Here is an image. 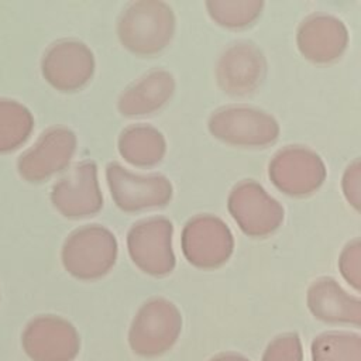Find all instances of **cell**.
Returning a JSON list of instances; mask_svg holds the SVG:
<instances>
[{
    "mask_svg": "<svg viewBox=\"0 0 361 361\" xmlns=\"http://www.w3.org/2000/svg\"><path fill=\"white\" fill-rule=\"evenodd\" d=\"M175 32V14L169 4L159 0L133 1L123 8L117 20L121 44L137 55H154L162 51Z\"/></svg>",
    "mask_w": 361,
    "mask_h": 361,
    "instance_id": "1",
    "label": "cell"
},
{
    "mask_svg": "<svg viewBox=\"0 0 361 361\" xmlns=\"http://www.w3.org/2000/svg\"><path fill=\"white\" fill-rule=\"evenodd\" d=\"M182 326L180 310L173 302L151 298L140 306L130 324L128 345L138 357H161L176 344Z\"/></svg>",
    "mask_w": 361,
    "mask_h": 361,
    "instance_id": "2",
    "label": "cell"
},
{
    "mask_svg": "<svg viewBox=\"0 0 361 361\" xmlns=\"http://www.w3.org/2000/svg\"><path fill=\"white\" fill-rule=\"evenodd\" d=\"M117 250V240L107 227L86 224L66 237L62 247V264L75 278L97 279L111 269Z\"/></svg>",
    "mask_w": 361,
    "mask_h": 361,
    "instance_id": "3",
    "label": "cell"
},
{
    "mask_svg": "<svg viewBox=\"0 0 361 361\" xmlns=\"http://www.w3.org/2000/svg\"><path fill=\"white\" fill-rule=\"evenodd\" d=\"M207 127L216 138L238 147H267L279 135L274 116L247 104L217 109L210 114Z\"/></svg>",
    "mask_w": 361,
    "mask_h": 361,
    "instance_id": "4",
    "label": "cell"
},
{
    "mask_svg": "<svg viewBox=\"0 0 361 361\" xmlns=\"http://www.w3.org/2000/svg\"><path fill=\"white\" fill-rule=\"evenodd\" d=\"M172 223L162 216L142 219L127 233V248L133 262L145 274L164 276L175 268Z\"/></svg>",
    "mask_w": 361,
    "mask_h": 361,
    "instance_id": "5",
    "label": "cell"
},
{
    "mask_svg": "<svg viewBox=\"0 0 361 361\" xmlns=\"http://www.w3.org/2000/svg\"><path fill=\"white\" fill-rule=\"evenodd\" d=\"M227 209L238 227L251 237L272 234L283 221V207L254 179L233 186Z\"/></svg>",
    "mask_w": 361,
    "mask_h": 361,
    "instance_id": "6",
    "label": "cell"
},
{
    "mask_svg": "<svg viewBox=\"0 0 361 361\" xmlns=\"http://www.w3.org/2000/svg\"><path fill=\"white\" fill-rule=\"evenodd\" d=\"M21 345L32 361H73L80 351V336L69 320L42 314L27 323Z\"/></svg>",
    "mask_w": 361,
    "mask_h": 361,
    "instance_id": "7",
    "label": "cell"
},
{
    "mask_svg": "<svg viewBox=\"0 0 361 361\" xmlns=\"http://www.w3.org/2000/svg\"><path fill=\"white\" fill-rule=\"evenodd\" d=\"M106 179L114 203L124 212L166 206L172 199V183L161 173L137 175L118 162H109Z\"/></svg>",
    "mask_w": 361,
    "mask_h": 361,
    "instance_id": "8",
    "label": "cell"
},
{
    "mask_svg": "<svg viewBox=\"0 0 361 361\" xmlns=\"http://www.w3.org/2000/svg\"><path fill=\"white\" fill-rule=\"evenodd\" d=\"M268 173L272 183L286 195L313 193L326 178V165L320 155L303 145H286L269 161Z\"/></svg>",
    "mask_w": 361,
    "mask_h": 361,
    "instance_id": "9",
    "label": "cell"
},
{
    "mask_svg": "<svg viewBox=\"0 0 361 361\" xmlns=\"http://www.w3.org/2000/svg\"><path fill=\"white\" fill-rule=\"evenodd\" d=\"M180 240L186 259L204 269L223 265L234 248L231 230L220 217L213 214H197L189 219Z\"/></svg>",
    "mask_w": 361,
    "mask_h": 361,
    "instance_id": "10",
    "label": "cell"
},
{
    "mask_svg": "<svg viewBox=\"0 0 361 361\" xmlns=\"http://www.w3.org/2000/svg\"><path fill=\"white\" fill-rule=\"evenodd\" d=\"M265 73V55L250 41L228 45L216 63L217 85L231 96H245L255 92L264 82Z\"/></svg>",
    "mask_w": 361,
    "mask_h": 361,
    "instance_id": "11",
    "label": "cell"
},
{
    "mask_svg": "<svg viewBox=\"0 0 361 361\" xmlns=\"http://www.w3.org/2000/svg\"><path fill=\"white\" fill-rule=\"evenodd\" d=\"M51 200L63 216L71 219L96 214L103 206L96 162L86 159L75 164L54 185Z\"/></svg>",
    "mask_w": 361,
    "mask_h": 361,
    "instance_id": "12",
    "label": "cell"
},
{
    "mask_svg": "<svg viewBox=\"0 0 361 361\" xmlns=\"http://www.w3.org/2000/svg\"><path fill=\"white\" fill-rule=\"evenodd\" d=\"M42 73L56 89L72 92L85 86L94 72V56L79 39L54 42L44 54Z\"/></svg>",
    "mask_w": 361,
    "mask_h": 361,
    "instance_id": "13",
    "label": "cell"
},
{
    "mask_svg": "<svg viewBox=\"0 0 361 361\" xmlns=\"http://www.w3.org/2000/svg\"><path fill=\"white\" fill-rule=\"evenodd\" d=\"M76 149L75 133L63 126L45 130L18 161L20 173L31 182H41L62 171Z\"/></svg>",
    "mask_w": 361,
    "mask_h": 361,
    "instance_id": "14",
    "label": "cell"
},
{
    "mask_svg": "<svg viewBox=\"0 0 361 361\" xmlns=\"http://www.w3.org/2000/svg\"><path fill=\"white\" fill-rule=\"evenodd\" d=\"M300 54L317 63H329L340 58L348 44L345 24L329 13H312L302 20L296 32Z\"/></svg>",
    "mask_w": 361,
    "mask_h": 361,
    "instance_id": "15",
    "label": "cell"
},
{
    "mask_svg": "<svg viewBox=\"0 0 361 361\" xmlns=\"http://www.w3.org/2000/svg\"><path fill=\"white\" fill-rule=\"evenodd\" d=\"M309 312L320 322L329 324H361V300L350 295L331 276L314 279L306 292Z\"/></svg>",
    "mask_w": 361,
    "mask_h": 361,
    "instance_id": "16",
    "label": "cell"
},
{
    "mask_svg": "<svg viewBox=\"0 0 361 361\" xmlns=\"http://www.w3.org/2000/svg\"><path fill=\"white\" fill-rule=\"evenodd\" d=\"M175 92V79L166 69L155 68L130 83L118 96L117 107L123 116H144L159 110Z\"/></svg>",
    "mask_w": 361,
    "mask_h": 361,
    "instance_id": "17",
    "label": "cell"
},
{
    "mask_svg": "<svg viewBox=\"0 0 361 361\" xmlns=\"http://www.w3.org/2000/svg\"><path fill=\"white\" fill-rule=\"evenodd\" d=\"M165 151L164 134L151 124H131L120 133L118 152L131 165H157L162 161Z\"/></svg>",
    "mask_w": 361,
    "mask_h": 361,
    "instance_id": "18",
    "label": "cell"
},
{
    "mask_svg": "<svg viewBox=\"0 0 361 361\" xmlns=\"http://www.w3.org/2000/svg\"><path fill=\"white\" fill-rule=\"evenodd\" d=\"M312 361H361V336L350 331H324L310 344Z\"/></svg>",
    "mask_w": 361,
    "mask_h": 361,
    "instance_id": "19",
    "label": "cell"
},
{
    "mask_svg": "<svg viewBox=\"0 0 361 361\" xmlns=\"http://www.w3.org/2000/svg\"><path fill=\"white\" fill-rule=\"evenodd\" d=\"M34 126L30 110L21 103L0 99V151H10L23 144Z\"/></svg>",
    "mask_w": 361,
    "mask_h": 361,
    "instance_id": "20",
    "label": "cell"
},
{
    "mask_svg": "<svg viewBox=\"0 0 361 361\" xmlns=\"http://www.w3.org/2000/svg\"><path fill=\"white\" fill-rule=\"evenodd\" d=\"M210 17L217 24L228 28H243L250 25L261 14L264 1L258 0H212L206 1Z\"/></svg>",
    "mask_w": 361,
    "mask_h": 361,
    "instance_id": "21",
    "label": "cell"
},
{
    "mask_svg": "<svg viewBox=\"0 0 361 361\" xmlns=\"http://www.w3.org/2000/svg\"><path fill=\"white\" fill-rule=\"evenodd\" d=\"M261 361H303L299 334L289 331L274 337L264 350Z\"/></svg>",
    "mask_w": 361,
    "mask_h": 361,
    "instance_id": "22",
    "label": "cell"
},
{
    "mask_svg": "<svg viewBox=\"0 0 361 361\" xmlns=\"http://www.w3.org/2000/svg\"><path fill=\"white\" fill-rule=\"evenodd\" d=\"M360 240L354 238L348 241L338 258V268L343 278L355 289L360 290L361 288V271H360Z\"/></svg>",
    "mask_w": 361,
    "mask_h": 361,
    "instance_id": "23",
    "label": "cell"
},
{
    "mask_svg": "<svg viewBox=\"0 0 361 361\" xmlns=\"http://www.w3.org/2000/svg\"><path fill=\"white\" fill-rule=\"evenodd\" d=\"M360 159L355 158L344 171L341 182L345 199L357 210L360 209Z\"/></svg>",
    "mask_w": 361,
    "mask_h": 361,
    "instance_id": "24",
    "label": "cell"
},
{
    "mask_svg": "<svg viewBox=\"0 0 361 361\" xmlns=\"http://www.w3.org/2000/svg\"><path fill=\"white\" fill-rule=\"evenodd\" d=\"M209 361H250V360L240 353L226 351V353H219V354L213 355Z\"/></svg>",
    "mask_w": 361,
    "mask_h": 361,
    "instance_id": "25",
    "label": "cell"
}]
</instances>
